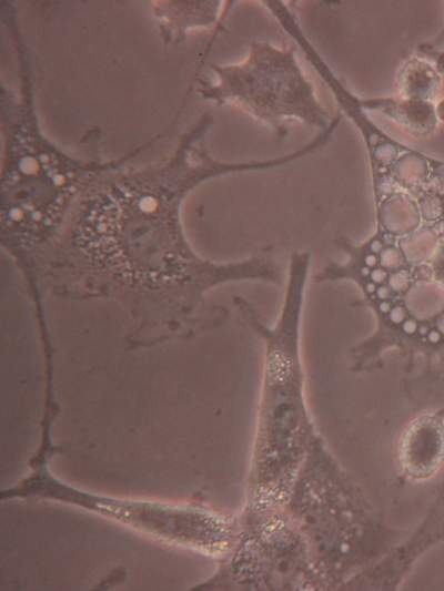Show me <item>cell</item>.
Wrapping results in <instances>:
<instances>
[{"label": "cell", "instance_id": "obj_3", "mask_svg": "<svg viewBox=\"0 0 444 591\" xmlns=\"http://www.w3.org/2000/svg\"><path fill=\"white\" fill-rule=\"evenodd\" d=\"M444 462V421L425 415L413 420L397 444V465L402 476L423 481L435 475Z\"/></svg>", "mask_w": 444, "mask_h": 591}, {"label": "cell", "instance_id": "obj_2", "mask_svg": "<svg viewBox=\"0 0 444 591\" xmlns=\"http://www.w3.org/2000/svg\"><path fill=\"white\" fill-rule=\"evenodd\" d=\"M218 94L240 103L271 125L280 137L286 125L301 121L327 130L334 119L319 102L312 84L299 67L294 48L278 49L269 43L252 45L249 59L219 70Z\"/></svg>", "mask_w": 444, "mask_h": 591}, {"label": "cell", "instance_id": "obj_4", "mask_svg": "<svg viewBox=\"0 0 444 591\" xmlns=\"http://www.w3.org/2000/svg\"><path fill=\"white\" fill-rule=\"evenodd\" d=\"M359 103L382 112L415 135H427L436 126V112L431 101L403 96L359 100Z\"/></svg>", "mask_w": 444, "mask_h": 591}, {"label": "cell", "instance_id": "obj_5", "mask_svg": "<svg viewBox=\"0 0 444 591\" xmlns=\"http://www.w3.org/2000/svg\"><path fill=\"white\" fill-rule=\"evenodd\" d=\"M440 78L424 61L410 60L400 74V85L404 98L428 101L438 90Z\"/></svg>", "mask_w": 444, "mask_h": 591}, {"label": "cell", "instance_id": "obj_1", "mask_svg": "<svg viewBox=\"0 0 444 591\" xmlns=\"http://www.w3.org/2000/svg\"><path fill=\"white\" fill-rule=\"evenodd\" d=\"M286 511L307 540L323 589L341 588L382 558L392 530L316 438L291 488Z\"/></svg>", "mask_w": 444, "mask_h": 591}]
</instances>
